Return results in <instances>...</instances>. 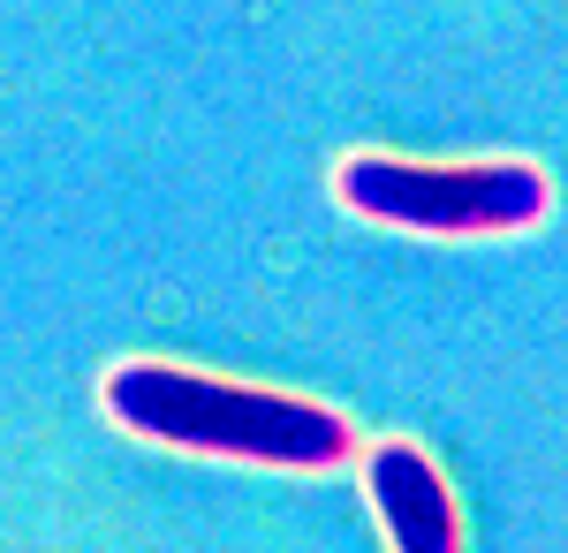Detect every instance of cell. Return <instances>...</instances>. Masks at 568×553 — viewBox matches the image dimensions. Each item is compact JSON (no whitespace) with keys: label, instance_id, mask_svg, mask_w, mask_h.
I'll use <instances>...</instances> for the list:
<instances>
[{"label":"cell","instance_id":"6da1fadb","mask_svg":"<svg viewBox=\"0 0 568 553\" xmlns=\"http://www.w3.org/2000/svg\"><path fill=\"white\" fill-rule=\"evenodd\" d=\"M99 410L136 440L190 448V455H227L258 470H342L356 455V432L342 410L281 394V386H243L213 372H182L160 356H130L99 380Z\"/></svg>","mask_w":568,"mask_h":553},{"label":"cell","instance_id":"7a4b0ae2","mask_svg":"<svg viewBox=\"0 0 568 553\" xmlns=\"http://www.w3.org/2000/svg\"><path fill=\"white\" fill-rule=\"evenodd\" d=\"M334 198L372 228L402 235H524L546 220L554 182L530 160H470V168H433V160H394V152H349L334 168Z\"/></svg>","mask_w":568,"mask_h":553},{"label":"cell","instance_id":"3957f363","mask_svg":"<svg viewBox=\"0 0 568 553\" xmlns=\"http://www.w3.org/2000/svg\"><path fill=\"white\" fill-rule=\"evenodd\" d=\"M364 501L387 531V553H463V515H455V493L433 470L425 448L409 440H387L364 455Z\"/></svg>","mask_w":568,"mask_h":553}]
</instances>
